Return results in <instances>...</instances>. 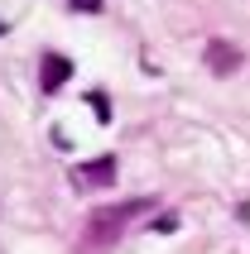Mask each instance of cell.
<instances>
[{
  "instance_id": "3957f363",
  "label": "cell",
  "mask_w": 250,
  "mask_h": 254,
  "mask_svg": "<svg viewBox=\"0 0 250 254\" xmlns=\"http://www.w3.org/2000/svg\"><path fill=\"white\" fill-rule=\"evenodd\" d=\"M72 77V63L63 53H43V67H39V86L43 91H58V86H68Z\"/></svg>"
},
{
  "instance_id": "52a82bcc",
  "label": "cell",
  "mask_w": 250,
  "mask_h": 254,
  "mask_svg": "<svg viewBox=\"0 0 250 254\" xmlns=\"http://www.w3.org/2000/svg\"><path fill=\"white\" fill-rule=\"evenodd\" d=\"M5 29H10V24H5V19H0V34H5Z\"/></svg>"
},
{
  "instance_id": "5b68a950",
  "label": "cell",
  "mask_w": 250,
  "mask_h": 254,
  "mask_svg": "<svg viewBox=\"0 0 250 254\" xmlns=\"http://www.w3.org/2000/svg\"><path fill=\"white\" fill-rule=\"evenodd\" d=\"M92 111H97V120H101V125L111 120V106H106V96H101V91H92Z\"/></svg>"
},
{
  "instance_id": "8992f818",
  "label": "cell",
  "mask_w": 250,
  "mask_h": 254,
  "mask_svg": "<svg viewBox=\"0 0 250 254\" xmlns=\"http://www.w3.org/2000/svg\"><path fill=\"white\" fill-rule=\"evenodd\" d=\"M72 10H82V14H97V10H101V0H72Z\"/></svg>"
},
{
  "instance_id": "7a4b0ae2",
  "label": "cell",
  "mask_w": 250,
  "mask_h": 254,
  "mask_svg": "<svg viewBox=\"0 0 250 254\" xmlns=\"http://www.w3.org/2000/svg\"><path fill=\"white\" fill-rule=\"evenodd\" d=\"M111 183H116V158L111 154L87 158V163L72 168V187H77V192H97V187H111Z\"/></svg>"
},
{
  "instance_id": "277c9868",
  "label": "cell",
  "mask_w": 250,
  "mask_h": 254,
  "mask_svg": "<svg viewBox=\"0 0 250 254\" xmlns=\"http://www.w3.org/2000/svg\"><path fill=\"white\" fill-rule=\"evenodd\" d=\"M207 67L217 72V77H231V72L241 67V53H236L226 39H212V43H207Z\"/></svg>"
},
{
  "instance_id": "6da1fadb",
  "label": "cell",
  "mask_w": 250,
  "mask_h": 254,
  "mask_svg": "<svg viewBox=\"0 0 250 254\" xmlns=\"http://www.w3.org/2000/svg\"><path fill=\"white\" fill-rule=\"evenodd\" d=\"M154 201L149 197H135V201H121V206H101L92 221H87V240L92 245H106V240H121V230L135 221L139 211H149Z\"/></svg>"
}]
</instances>
